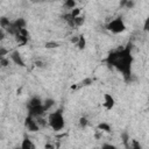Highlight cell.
<instances>
[{"label": "cell", "instance_id": "obj_16", "mask_svg": "<svg viewBox=\"0 0 149 149\" xmlns=\"http://www.w3.org/2000/svg\"><path fill=\"white\" fill-rule=\"evenodd\" d=\"M78 123H79V127L80 128H86L88 126V119L86 116H80Z\"/></svg>", "mask_w": 149, "mask_h": 149}, {"label": "cell", "instance_id": "obj_21", "mask_svg": "<svg viewBox=\"0 0 149 149\" xmlns=\"http://www.w3.org/2000/svg\"><path fill=\"white\" fill-rule=\"evenodd\" d=\"M7 55H9V50L5 47H0V57H7Z\"/></svg>", "mask_w": 149, "mask_h": 149}, {"label": "cell", "instance_id": "obj_7", "mask_svg": "<svg viewBox=\"0 0 149 149\" xmlns=\"http://www.w3.org/2000/svg\"><path fill=\"white\" fill-rule=\"evenodd\" d=\"M15 36V40L20 43V44H24L28 42V38H29V33L27 30V28H22L20 30L16 31V34L14 35Z\"/></svg>", "mask_w": 149, "mask_h": 149}, {"label": "cell", "instance_id": "obj_18", "mask_svg": "<svg viewBox=\"0 0 149 149\" xmlns=\"http://www.w3.org/2000/svg\"><path fill=\"white\" fill-rule=\"evenodd\" d=\"M59 47V43L56 42V41H48L45 43V48L47 49H55V48H58Z\"/></svg>", "mask_w": 149, "mask_h": 149}, {"label": "cell", "instance_id": "obj_3", "mask_svg": "<svg viewBox=\"0 0 149 149\" xmlns=\"http://www.w3.org/2000/svg\"><path fill=\"white\" fill-rule=\"evenodd\" d=\"M106 29L113 34H121L127 29V27L122 17H115L106 24Z\"/></svg>", "mask_w": 149, "mask_h": 149}, {"label": "cell", "instance_id": "obj_6", "mask_svg": "<svg viewBox=\"0 0 149 149\" xmlns=\"http://www.w3.org/2000/svg\"><path fill=\"white\" fill-rule=\"evenodd\" d=\"M102 107L106 111H111L113 109V107L115 106V99L111 93H104L102 95Z\"/></svg>", "mask_w": 149, "mask_h": 149}, {"label": "cell", "instance_id": "obj_10", "mask_svg": "<svg viewBox=\"0 0 149 149\" xmlns=\"http://www.w3.org/2000/svg\"><path fill=\"white\" fill-rule=\"evenodd\" d=\"M55 105H56V101H55V99H52V98H45V99L43 100V106H44V108H45L47 112H49Z\"/></svg>", "mask_w": 149, "mask_h": 149}, {"label": "cell", "instance_id": "obj_9", "mask_svg": "<svg viewBox=\"0 0 149 149\" xmlns=\"http://www.w3.org/2000/svg\"><path fill=\"white\" fill-rule=\"evenodd\" d=\"M20 148L21 149H34L35 148V144L33 143V141L28 137V136H24L21 144H20Z\"/></svg>", "mask_w": 149, "mask_h": 149}, {"label": "cell", "instance_id": "obj_14", "mask_svg": "<svg viewBox=\"0 0 149 149\" xmlns=\"http://www.w3.org/2000/svg\"><path fill=\"white\" fill-rule=\"evenodd\" d=\"M77 47L79 50H84L86 48V38L84 35H79V38H78V42H77Z\"/></svg>", "mask_w": 149, "mask_h": 149}, {"label": "cell", "instance_id": "obj_23", "mask_svg": "<svg viewBox=\"0 0 149 149\" xmlns=\"http://www.w3.org/2000/svg\"><path fill=\"white\" fill-rule=\"evenodd\" d=\"M101 148H115V146L108 144V143H104V144H101Z\"/></svg>", "mask_w": 149, "mask_h": 149}, {"label": "cell", "instance_id": "obj_11", "mask_svg": "<svg viewBox=\"0 0 149 149\" xmlns=\"http://www.w3.org/2000/svg\"><path fill=\"white\" fill-rule=\"evenodd\" d=\"M120 7L126 9H133L135 7V0H121Z\"/></svg>", "mask_w": 149, "mask_h": 149}, {"label": "cell", "instance_id": "obj_20", "mask_svg": "<svg viewBox=\"0 0 149 149\" xmlns=\"http://www.w3.org/2000/svg\"><path fill=\"white\" fill-rule=\"evenodd\" d=\"M143 31L146 33H149V14L147 15V17L144 19V22H143Z\"/></svg>", "mask_w": 149, "mask_h": 149}, {"label": "cell", "instance_id": "obj_24", "mask_svg": "<svg viewBox=\"0 0 149 149\" xmlns=\"http://www.w3.org/2000/svg\"><path fill=\"white\" fill-rule=\"evenodd\" d=\"M30 2H33V3H37V2H40V1H42V0H29Z\"/></svg>", "mask_w": 149, "mask_h": 149}, {"label": "cell", "instance_id": "obj_1", "mask_svg": "<svg viewBox=\"0 0 149 149\" xmlns=\"http://www.w3.org/2000/svg\"><path fill=\"white\" fill-rule=\"evenodd\" d=\"M105 62L118 70L126 80L130 79L132 76V65L134 62L133 52H132V43H127L123 48L112 51L105 59Z\"/></svg>", "mask_w": 149, "mask_h": 149}, {"label": "cell", "instance_id": "obj_22", "mask_svg": "<svg viewBox=\"0 0 149 149\" xmlns=\"http://www.w3.org/2000/svg\"><path fill=\"white\" fill-rule=\"evenodd\" d=\"M92 83H93L92 78H85V79L81 81V85H84V86H88V85H91Z\"/></svg>", "mask_w": 149, "mask_h": 149}, {"label": "cell", "instance_id": "obj_4", "mask_svg": "<svg viewBox=\"0 0 149 149\" xmlns=\"http://www.w3.org/2000/svg\"><path fill=\"white\" fill-rule=\"evenodd\" d=\"M24 127H26V129H27L28 132H30V133L38 132L40 128H41V126H40L38 122H37V119H36L35 116L30 115V114H28V116H26V119H24Z\"/></svg>", "mask_w": 149, "mask_h": 149}, {"label": "cell", "instance_id": "obj_19", "mask_svg": "<svg viewBox=\"0 0 149 149\" xmlns=\"http://www.w3.org/2000/svg\"><path fill=\"white\" fill-rule=\"evenodd\" d=\"M9 62H12L9 57H0V64L2 68H7L9 65Z\"/></svg>", "mask_w": 149, "mask_h": 149}, {"label": "cell", "instance_id": "obj_2", "mask_svg": "<svg viewBox=\"0 0 149 149\" xmlns=\"http://www.w3.org/2000/svg\"><path fill=\"white\" fill-rule=\"evenodd\" d=\"M47 122H48V126L54 132H61L65 127V119H64L63 111L59 108V109H56L54 112H50L48 114Z\"/></svg>", "mask_w": 149, "mask_h": 149}, {"label": "cell", "instance_id": "obj_25", "mask_svg": "<svg viewBox=\"0 0 149 149\" xmlns=\"http://www.w3.org/2000/svg\"><path fill=\"white\" fill-rule=\"evenodd\" d=\"M76 1H80V0H76Z\"/></svg>", "mask_w": 149, "mask_h": 149}, {"label": "cell", "instance_id": "obj_13", "mask_svg": "<svg viewBox=\"0 0 149 149\" xmlns=\"http://www.w3.org/2000/svg\"><path fill=\"white\" fill-rule=\"evenodd\" d=\"M10 20L8 19V17H6V16H1L0 17V28H2V29H7L8 27H9V24H10Z\"/></svg>", "mask_w": 149, "mask_h": 149}, {"label": "cell", "instance_id": "obj_5", "mask_svg": "<svg viewBox=\"0 0 149 149\" xmlns=\"http://www.w3.org/2000/svg\"><path fill=\"white\" fill-rule=\"evenodd\" d=\"M8 57L10 58V61H12L13 64H15V65H17L20 68H24L26 66V63H24V61L22 58V55H21V52L19 50L10 51L9 55H8Z\"/></svg>", "mask_w": 149, "mask_h": 149}, {"label": "cell", "instance_id": "obj_8", "mask_svg": "<svg viewBox=\"0 0 149 149\" xmlns=\"http://www.w3.org/2000/svg\"><path fill=\"white\" fill-rule=\"evenodd\" d=\"M43 104V99H41V97L38 95H33L28 102H27V108H33V107H36V106H40Z\"/></svg>", "mask_w": 149, "mask_h": 149}, {"label": "cell", "instance_id": "obj_12", "mask_svg": "<svg viewBox=\"0 0 149 149\" xmlns=\"http://www.w3.org/2000/svg\"><path fill=\"white\" fill-rule=\"evenodd\" d=\"M98 129L100 132H104V133H111L112 128H111V125L107 123V122H101L98 125Z\"/></svg>", "mask_w": 149, "mask_h": 149}, {"label": "cell", "instance_id": "obj_17", "mask_svg": "<svg viewBox=\"0 0 149 149\" xmlns=\"http://www.w3.org/2000/svg\"><path fill=\"white\" fill-rule=\"evenodd\" d=\"M76 5H77V1L76 0H65V2H64V6L68 8V9H73V8H76Z\"/></svg>", "mask_w": 149, "mask_h": 149}, {"label": "cell", "instance_id": "obj_15", "mask_svg": "<svg viewBox=\"0 0 149 149\" xmlns=\"http://www.w3.org/2000/svg\"><path fill=\"white\" fill-rule=\"evenodd\" d=\"M121 140H122V142L125 143V146L126 147H129V144H128V142H130V136H129V134H128V132H122L121 133Z\"/></svg>", "mask_w": 149, "mask_h": 149}]
</instances>
